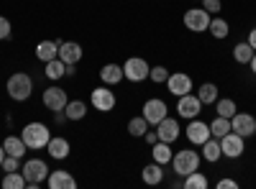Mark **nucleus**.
Instances as JSON below:
<instances>
[{"instance_id":"obj_1","label":"nucleus","mask_w":256,"mask_h":189,"mask_svg":"<svg viewBox=\"0 0 256 189\" xmlns=\"http://www.w3.org/2000/svg\"><path fill=\"white\" fill-rule=\"evenodd\" d=\"M20 138L26 141L28 149L38 151V149H46V143L52 141V131L46 128L44 123H28L24 131H20Z\"/></svg>"},{"instance_id":"obj_2","label":"nucleus","mask_w":256,"mask_h":189,"mask_svg":"<svg viewBox=\"0 0 256 189\" xmlns=\"http://www.w3.org/2000/svg\"><path fill=\"white\" fill-rule=\"evenodd\" d=\"M8 95L16 102H26L34 95V79L26 72H16L8 77Z\"/></svg>"},{"instance_id":"obj_3","label":"nucleus","mask_w":256,"mask_h":189,"mask_svg":"<svg viewBox=\"0 0 256 189\" xmlns=\"http://www.w3.org/2000/svg\"><path fill=\"white\" fill-rule=\"evenodd\" d=\"M200 159H202V156H200L198 151L182 149V151H177V154L172 156V169H174V174L187 177V174H192V172L200 169Z\"/></svg>"},{"instance_id":"obj_4","label":"nucleus","mask_w":256,"mask_h":189,"mask_svg":"<svg viewBox=\"0 0 256 189\" xmlns=\"http://www.w3.org/2000/svg\"><path fill=\"white\" fill-rule=\"evenodd\" d=\"M182 20H184V28H190L192 33H202L210 28V13L205 8H190Z\"/></svg>"},{"instance_id":"obj_5","label":"nucleus","mask_w":256,"mask_h":189,"mask_svg":"<svg viewBox=\"0 0 256 189\" xmlns=\"http://www.w3.org/2000/svg\"><path fill=\"white\" fill-rule=\"evenodd\" d=\"M148 72H152V67H148V61L141 59V56H131L123 64V74L128 82H144L148 79Z\"/></svg>"},{"instance_id":"obj_6","label":"nucleus","mask_w":256,"mask_h":189,"mask_svg":"<svg viewBox=\"0 0 256 189\" xmlns=\"http://www.w3.org/2000/svg\"><path fill=\"white\" fill-rule=\"evenodd\" d=\"M141 115L148 120V125H159V123L169 115V108H166V102H164V100L152 97V100H146V102H144V113H141Z\"/></svg>"},{"instance_id":"obj_7","label":"nucleus","mask_w":256,"mask_h":189,"mask_svg":"<svg viewBox=\"0 0 256 189\" xmlns=\"http://www.w3.org/2000/svg\"><path fill=\"white\" fill-rule=\"evenodd\" d=\"M90 102H92V108L100 110V113H110L116 108V92L108 90V85H102V87H95L92 95H90Z\"/></svg>"},{"instance_id":"obj_8","label":"nucleus","mask_w":256,"mask_h":189,"mask_svg":"<svg viewBox=\"0 0 256 189\" xmlns=\"http://www.w3.org/2000/svg\"><path fill=\"white\" fill-rule=\"evenodd\" d=\"M230 131L244 136V138L256 136V118L251 113H236V115L230 118Z\"/></svg>"},{"instance_id":"obj_9","label":"nucleus","mask_w":256,"mask_h":189,"mask_svg":"<svg viewBox=\"0 0 256 189\" xmlns=\"http://www.w3.org/2000/svg\"><path fill=\"white\" fill-rule=\"evenodd\" d=\"M20 172H24L26 182H46V177H49L52 169H49V164L44 159H28Z\"/></svg>"},{"instance_id":"obj_10","label":"nucleus","mask_w":256,"mask_h":189,"mask_svg":"<svg viewBox=\"0 0 256 189\" xmlns=\"http://www.w3.org/2000/svg\"><path fill=\"white\" fill-rule=\"evenodd\" d=\"M67 90H62L59 85H52V87H46L44 90V105L52 110V113H59V110H64L67 108Z\"/></svg>"},{"instance_id":"obj_11","label":"nucleus","mask_w":256,"mask_h":189,"mask_svg":"<svg viewBox=\"0 0 256 189\" xmlns=\"http://www.w3.org/2000/svg\"><path fill=\"white\" fill-rule=\"evenodd\" d=\"M166 85H169V92L177 95V97L190 95L192 90H195V85H192V77H190V74H184V72H174V74H169Z\"/></svg>"},{"instance_id":"obj_12","label":"nucleus","mask_w":256,"mask_h":189,"mask_svg":"<svg viewBox=\"0 0 256 189\" xmlns=\"http://www.w3.org/2000/svg\"><path fill=\"white\" fill-rule=\"evenodd\" d=\"M177 113L182 115V118H187V120H192V118H198L200 113H202V102H200V97L198 95H182L180 97V102H177Z\"/></svg>"},{"instance_id":"obj_13","label":"nucleus","mask_w":256,"mask_h":189,"mask_svg":"<svg viewBox=\"0 0 256 189\" xmlns=\"http://www.w3.org/2000/svg\"><path fill=\"white\" fill-rule=\"evenodd\" d=\"M220 141V149H223V156H228V159H238L246 149H244V136H238V133H226L223 138H218Z\"/></svg>"},{"instance_id":"obj_14","label":"nucleus","mask_w":256,"mask_h":189,"mask_svg":"<svg viewBox=\"0 0 256 189\" xmlns=\"http://www.w3.org/2000/svg\"><path fill=\"white\" fill-rule=\"evenodd\" d=\"M210 136H212V133H210V125H208V123H202V120H198V118L190 120V125H187V138H190V143L202 146Z\"/></svg>"},{"instance_id":"obj_15","label":"nucleus","mask_w":256,"mask_h":189,"mask_svg":"<svg viewBox=\"0 0 256 189\" xmlns=\"http://www.w3.org/2000/svg\"><path fill=\"white\" fill-rule=\"evenodd\" d=\"M46 187L49 189H74L77 187V179L70 172H64V169H54L46 177Z\"/></svg>"},{"instance_id":"obj_16","label":"nucleus","mask_w":256,"mask_h":189,"mask_svg":"<svg viewBox=\"0 0 256 189\" xmlns=\"http://www.w3.org/2000/svg\"><path fill=\"white\" fill-rule=\"evenodd\" d=\"M156 133H159V141H166V143H174L177 138H180V133H182V128H180V123L174 120V118H164L159 125H156Z\"/></svg>"},{"instance_id":"obj_17","label":"nucleus","mask_w":256,"mask_h":189,"mask_svg":"<svg viewBox=\"0 0 256 189\" xmlns=\"http://www.w3.org/2000/svg\"><path fill=\"white\" fill-rule=\"evenodd\" d=\"M59 59L64 61V64H77V61L82 59V46L77 44V41H62L59 44Z\"/></svg>"},{"instance_id":"obj_18","label":"nucleus","mask_w":256,"mask_h":189,"mask_svg":"<svg viewBox=\"0 0 256 189\" xmlns=\"http://www.w3.org/2000/svg\"><path fill=\"white\" fill-rule=\"evenodd\" d=\"M46 151L52 159L62 161V159H67L70 156V141L64 138V136H52V141L46 143Z\"/></svg>"},{"instance_id":"obj_19","label":"nucleus","mask_w":256,"mask_h":189,"mask_svg":"<svg viewBox=\"0 0 256 189\" xmlns=\"http://www.w3.org/2000/svg\"><path fill=\"white\" fill-rule=\"evenodd\" d=\"M100 79H102V85H118V82H123L126 79V74H123V67L120 64H105L102 69H100Z\"/></svg>"},{"instance_id":"obj_20","label":"nucleus","mask_w":256,"mask_h":189,"mask_svg":"<svg viewBox=\"0 0 256 189\" xmlns=\"http://www.w3.org/2000/svg\"><path fill=\"white\" fill-rule=\"evenodd\" d=\"M59 56V41H41V44L36 46V59L38 61H52Z\"/></svg>"},{"instance_id":"obj_21","label":"nucleus","mask_w":256,"mask_h":189,"mask_svg":"<svg viewBox=\"0 0 256 189\" xmlns=\"http://www.w3.org/2000/svg\"><path fill=\"white\" fill-rule=\"evenodd\" d=\"M3 149H6V154H10V156H18V159H24L26 156V141L20 138V136H8L6 141H3Z\"/></svg>"},{"instance_id":"obj_22","label":"nucleus","mask_w":256,"mask_h":189,"mask_svg":"<svg viewBox=\"0 0 256 189\" xmlns=\"http://www.w3.org/2000/svg\"><path fill=\"white\" fill-rule=\"evenodd\" d=\"M220 156H223V149H220V141L210 136V138H208V141L202 143V159H205V161H210V164H216V161H218Z\"/></svg>"},{"instance_id":"obj_23","label":"nucleus","mask_w":256,"mask_h":189,"mask_svg":"<svg viewBox=\"0 0 256 189\" xmlns=\"http://www.w3.org/2000/svg\"><path fill=\"white\" fill-rule=\"evenodd\" d=\"M152 156H154V161H156V164H169V161H172V156H174L172 143H166V141H156V143H154V149H152Z\"/></svg>"},{"instance_id":"obj_24","label":"nucleus","mask_w":256,"mask_h":189,"mask_svg":"<svg viewBox=\"0 0 256 189\" xmlns=\"http://www.w3.org/2000/svg\"><path fill=\"white\" fill-rule=\"evenodd\" d=\"M141 179L146 184H162L164 182V172H162V164H146L144 166V172H141Z\"/></svg>"},{"instance_id":"obj_25","label":"nucleus","mask_w":256,"mask_h":189,"mask_svg":"<svg viewBox=\"0 0 256 189\" xmlns=\"http://www.w3.org/2000/svg\"><path fill=\"white\" fill-rule=\"evenodd\" d=\"M64 115H67V120H82L88 115V105L82 100H70L67 108H64Z\"/></svg>"},{"instance_id":"obj_26","label":"nucleus","mask_w":256,"mask_h":189,"mask_svg":"<svg viewBox=\"0 0 256 189\" xmlns=\"http://www.w3.org/2000/svg\"><path fill=\"white\" fill-rule=\"evenodd\" d=\"M26 177H24V172H6V177H3V189H26Z\"/></svg>"},{"instance_id":"obj_27","label":"nucleus","mask_w":256,"mask_h":189,"mask_svg":"<svg viewBox=\"0 0 256 189\" xmlns=\"http://www.w3.org/2000/svg\"><path fill=\"white\" fill-rule=\"evenodd\" d=\"M44 72H46V77H49V79H54V82H56V79H62V77H67V64H64V61L56 56V59L46 61V69H44Z\"/></svg>"},{"instance_id":"obj_28","label":"nucleus","mask_w":256,"mask_h":189,"mask_svg":"<svg viewBox=\"0 0 256 189\" xmlns=\"http://www.w3.org/2000/svg\"><path fill=\"white\" fill-rule=\"evenodd\" d=\"M182 187H184V189H208L210 182H208V177H205L202 172H192V174L184 177Z\"/></svg>"},{"instance_id":"obj_29","label":"nucleus","mask_w":256,"mask_h":189,"mask_svg":"<svg viewBox=\"0 0 256 189\" xmlns=\"http://www.w3.org/2000/svg\"><path fill=\"white\" fill-rule=\"evenodd\" d=\"M148 128H152V125H148V120H146L144 115H138V118H131V120H128V133L136 136V138H144Z\"/></svg>"},{"instance_id":"obj_30","label":"nucleus","mask_w":256,"mask_h":189,"mask_svg":"<svg viewBox=\"0 0 256 189\" xmlns=\"http://www.w3.org/2000/svg\"><path fill=\"white\" fill-rule=\"evenodd\" d=\"M198 97L202 105H212L218 102V85H212V82H205V85L198 90Z\"/></svg>"},{"instance_id":"obj_31","label":"nucleus","mask_w":256,"mask_h":189,"mask_svg":"<svg viewBox=\"0 0 256 189\" xmlns=\"http://www.w3.org/2000/svg\"><path fill=\"white\" fill-rule=\"evenodd\" d=\"M256 49H251L248 41H241V44H236V49H233V59L238 61V64H248L251 56H254Z\"/></svg>"},{"instance_id":"obj_32","label":"nucleus","mask_w":256,"mask_h":189,"mask_svg":"<svg viewBox=\"0 0 256 189\" xmlns=\"http://www.w3.org/2000/svg\"><path fill=\"white\" fill-rule=\"evenodd\" d=\"M210 133H212V138H223L226 133H230V118L218 115L216 120L210 123Z\"/></svg>"},{"instance_id":"obj_33","label":"nucleus","mask_w":256,"mask_h":189,"mask_svg":"<svg viewBox=\"0 0 256 189\" xmlns=\"http://www.w3.org/2000/svg\"><path fill=\"white\" fill-rule=\"evenodd\" d=\"M216 113L218 115H223V118H233V115H236L238 113V108H236V102H233L230 97H218V102H216Z\"/></svg>"},{"instance_id":"obj_34","label":"nucleus","mask_w":256,"mask_h":189,"mask_svg":"<svg viewBox=\"0 0 256 189\" xmlns=\"http://www.w3.org/2000/svg\"><path fill=\"white\" fill-rule=\"evenodd\" d=\"M216 38H226L228 33H230V28H228V20H223V18H212L210 20V28H208Z\"/></svg>"},{"instance_id":"obj_35","label":"nucleus","mask_w":256,"mask_h":189,"mask_svg":"<svg viewBox=\"0 0 256 189\" xmlns=\"http://www.w3.org/2000/svg\"><path fill=\"white\" fill-rule=\"evenodd\" d=\"M148 79H152L154 85H164V82L169 79V69H166V67H152V72H148Z\"/></svg>"},{"instance_id":"obj_36","label":"nucleus","mask_w":256,"mask_h":189,"mask_svg":"<svg viewBox=\"0 0 256 189\" xmlns=\"http://www.w3.org/2000/svg\"><path fill=\"white\" fill-rule=\"evenodd\" d=\"M10 33H13V26H10V20H8L6 15H0V41L10 38Z\"/></svg>"},{"instance_id":"obj_37","label":"nucleus","mask_w":256,"mask_h":189,"mask_svg":"<svg viewBox=\"0 0 256 189\" xmlns=\"http://www.w3.org/2000/svg\"><path fill=\"white\" fill-rule=\"evenodd\" d=\"M18 166H20V159L6 154V159H3V169H6V172H18Z\"/></svg>"},{"instance_id":"obj_38","label":"nucleus","mask_w":256,"mask_h":189,"mask_svg":"<svg viewBox=\"0 0 256 189\" xmlns=\"http://www.w3.org/2000/svg\"><path fill=\"white\" fill-rule=\"evenodd\" d=\"M202 8L208 13H220L223 10V3H220V0H202Z\"/></svg>"},{"instance_id":"obj_39","label":"nucleus","mask_w":256,"mask_h":189,"mask_svg":"<svg viewBox=\"0 0 256 189\" xmlns=\"http://www.w3.org/2000/svg\"><path fill=\"white\" fill-rule=\"evenodd\" d=\"M236 187H238L236 179H220L218 182V189H236Z\"/></svg>"},{"instance_id":"obj_40","label":"nucleus","mask_w":256,"mask_h":189,"mask_svg":"<svg viewBox=\"0 0 256 189\" xmlns=\"http://www.w3.org/2000/svg\"><path fill=\"white\" fill-rule=\"evenodd\" d=\"M144 138H146V143H148V146H154V143L159 141V133H156V131H146V136H144Z\"/></svg>"},{"instance_id":"obj_41","label":"nucleus","mask_w":256,"mask_h":189,"mask_svg":"<svg viewBox=\"0 0 256 189\" xmlns=\"http://www.w3.org/2000/svg\"><path fill=\"white\" fill-rule=\"evenodd\" d=\"M248 44H251V49H256V28H251V33H248Z\"/></svg>"},{"instance_id":"obj_42","label":"nucleus","mask_w":256,"mask_h":189,"mask_svg":"<svg viewBox=\"0 0 256 189\" xmlns=\"http://www.w3.org/2000/svg\"><path fill=\"white\" fill-rule=\"evenodd\" d=\"M248 64H251V69H254V74H256V51H254V56H251Z\"/></svg>"},{"instance_id":"obj_43","label":"nucleus","mask_w":256,"mask_h":189,"mask_svg":"<svg viewBox=\"0 0 256 189\" xmlns=\"http://www.w3.org/2000/svg\"><path fill=\"white\" fill-rule=\"evenodd\" d=\"M3 159H6V149H3V143H0V166H3Z\"/></svg>"}]
</instances>
